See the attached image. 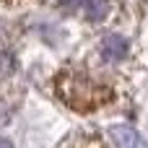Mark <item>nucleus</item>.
Instances as JSON below:
<instances>
[{"instance_id": "nucleus-7", "label": "nucleus", "mask_w": 148, "mask_h": 148, "mask_svg": "<svg viewBox=\"0 0 148 148\" xmlns=\"http://www.w3.org/2000/svg\"><path fill=\"white\" fill-rule=\"evenodd\" d=\"M0 148H13V146H10V140H5V138H0Z\"/></svg>"}, {"instance_id": "nucleus-2", "label": "nucleus", "mask_w": 148, "mask_h": 148, "mask_svg": "<svg viewBox=\"0 0 148 148\" xmlns=\"http://www.w3.org/2000/svg\"><path fill=\"white\" fill-rule=\"evenodd\" d=\"M125 55H127V39H122L120 34H107L101 39V60L120 62Z\"/></svg>"}, {"instance_id": "nucleus-5", "label": "nucleus", "mask_w": 148, "mask_h": 148, "mask_svg": "<svg viewBox=\"0 0 148 148\" xmlns=\"http://www.w3.org/2000/svg\"><path fill=\"white\" fill-rule=\"evenodd\" d=\"M13 70H16V62H13V57H10L8 52H0V78L10 75Z\"/></svg>"}, {"instance_id": "nucleus-3", "label": "nucleus", "mask_w": 148, "mask_h": 148, "mask_svg": "<svg viewBox=\"0 0 148 148\" xmlns=\"http://www.w3.org/2000/svg\"><path fill=\"white\" fill-rule=\"evenodd\" d=\"M109 138H112V143L117 148H138L140 146V135L133 127H127V125H114L109 130Z\"/></svg>"}, {"instance_id": "nucleus-1", "label": "nucleus", "mask_w": 148, "mask_h": 148, "mask_svg": "<svg viewBox=\"0 0 148 148\" xmlns=\"http://www.w3.org/2000/svg\"><path fill=\"white\" fill-rule=\"evenodd\" d=\"M57 94L75 109H94L109 99V88L96 86L81 73H65L57 78Z\"/></svg>"}, {"instance_id": "nucleus-4", "label": "nucleus", "mask_w": 148, "mask_h": 148, "mask_svg": "<svg viewBox=\"0 0 148 148\" xmlns=\"http://www.w3.org/2000/svg\"><path fill=\"white\" fill-rule=\"evenodd\" d=\"M109 13V0H86V18L88 21H101Z\"/></svg>"}, {"instance_id": "nucleus-6", "label": "nucleus", "mask_w": 148, "mask_h": 148, "mask_svg": "<svg viewBox=\"0 0 148 148\" xmlns=\"http://www.w3.org/2000/svg\"><path fill=\"white\" fill-rule=\"evenodd\" d=\"M86 0H57V5L60 8H65V10H75V8H81Z\"/></svg>"}]
</instances>
